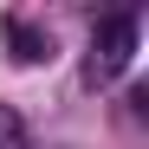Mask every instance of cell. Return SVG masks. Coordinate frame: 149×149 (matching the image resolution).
<instances>
[{"label": "cell", "mask_w": 149, "mask_h": 149, "mask_svg": "<svg viewBox=\"0 0 149 149\" xmlns=\"http://www.w3.org/2000/svg\"><path fill=\"white\" fill-rule=\"evenodd\" d=\"M7 45H13V58H19V65H39V58H52V33L26 26V19H7Z\"/></svg>", "instance_id": "obj_2"}, {"label": "cell", "mask_w": 149, "mask_h": 149, "mask_svg": "<svg viewBox=\"0 0 149 149\" xmlns=\"http://www.w3.org/2000/svg\"><path fill=\"white\" fill-rule=\"evenodd\" d=\"M136 13H110L91 26V52H84V84H117L136 58Z\"/></svg>", "instance_id": "obj_1"}]
</instances>
